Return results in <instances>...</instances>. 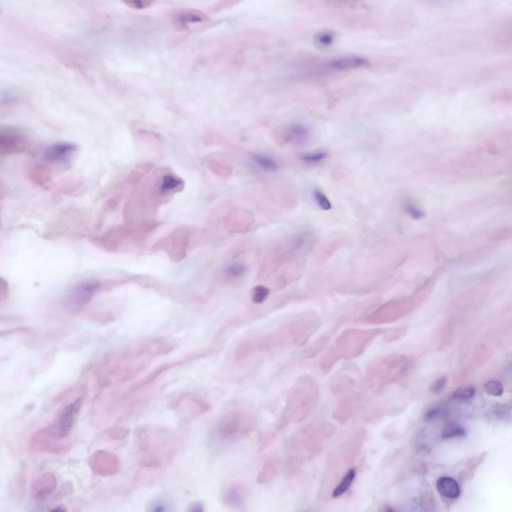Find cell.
Segmentation results:
<instances>
[{"label": "cell", "instance_id": "cell-1", "mask_svg": "<svg viewBox=\"0 0 512 512\" xmlns=\"http://www.w3.org/2000/svg\"><path fill=\"white\" fill-rule=\"evenodd\" d=\"M385 331L383 328L349 329L344 331L323 356L320 361L321 369L327 372L341 360L360 356L376 338Z\"/></svg>", "mask_w": 512, "mask_h": 512}, {"label": "cell", "instance_id": "cell-2", "mask_svg": "<svg viewBox=\"0 0 512 512\" xmlns=\"http://www.w3.org/2000/svg\"><path fill=\"white\" fill-rule=\"evenodd\" d=\"M318 394V386L312 378L308 376L299 378L288 397L278 428L282 430L291 423L302 420L316 404Z\"/></svg>", "mask_w": 512, "mask_h": 512}, {"label": "cell", "instance_id": "cell-3", "mask_svg": "<svg viewBox=\"0 0 512 512\" xmlns=\"http://www.w3.org/2000/svg\"><path fill=\"white\" fill-rule=\"evenodd\" d=\"M412 363L411 360L404 355H384L368 364L366 370V376L374 385H388L404 378L412 368Z\"/></svg>", "mask_w": 512, "mask_h": 512}, {"label": "cell", "instance_id": "cell-4", "mask_svg": "<svg viewBox=\"0 0 512 512\" xmlns=\"http://www.w3.org/2000/svg\"><path fill=\"white\" fill-rule=\"evenodd\" d=\"M256 426V418L252 415L232 410L220 418L217 426V433L221 440L232 442L248 435Z\"/></svg>", "mask_w": 512, "mask_h": 512}, {"label": "cell", "instance_id": "cell-5", "mask_svg": "<svg viewBox=\"0 0 512 512\" xmlns=\"http://www.w3.org/2000/svg\"><path fill=\"white\" fill-rule=\"evenodd\" d=\"M70 447V443L68 440L54 434L48 426L36 432L28 442V448L34 452L60 454L66 452Z\"/></svg>", "mask_w": 512, "mask_h": 512}, {"label": "cell", "instance_id": "cell-6", "mask_svg": "<svg viewBox=\"0 0 512 512\" xmlns=\"http://www.w3.org/2000/svg\"><path fill=\"white\" fill-rule=\"evenodd\" d=\"M320 324V316L314 312H306L298 316L290 327L295 344L300 346L304 344L318 328Z\"/></svg>", "mask_w": 512, "mask_h": 512}, {"label": "cell", "instance_id": "cell-7", "mask_svg": "<svg viewBox=\"0 0 512 512\" xmlns=\"http://www.w3.org/2000/svg\"><path fill=\"white\" fill-rule=\"evenodd\" d=\"M88 464L94 474L104 476L116 474L120 468L118 456L110 452L103 450L93 452L88 458Z\"/></svg>", "mask_w": 512, "mask_h": 512}, {"label": "cell", "instance_id": "cell-8", "mask_svg": "<svg viewBox=\"0 0 512 512\" xmlns=\"http://www.w3.org/2000/svg\"><path fill=\"white\" fill-rule=\"evenodd\" d=\"M82 402V398H79L62 410L52 424L48 426L54 434L60 438L68 436L74 424Z\"/></svg>", "mask_w": 512, "mask_h": 512}, {"label": "cell", "instance_id": "cell-9", "mask_svg": "<svg viewBox=\"0 0 512 512\" xmlns=\"http://www.w3.org/2000/svg\"><path fill=\"white\" fill-rule=\"evenodd\" d=\"M408 311L407 302L404 300L387 302L370 314L366 320L372 324H383L396 321Z\"/></svg>", "mask_w": 512, "mask_h": 512}, {"label": "cell", "instance_id": "cell-10", "mask_svg": "<svg viewBox=\"0 0 512 512\" xmlns=\"http://www.w3.org/2000/svg\"><path fill=\"white\" fill-rule=\"evenodd\" d=\"M25 135L14 128H4L0 132V152L3 154H19L24 152L28 146Z\"/></svg>", "mask_w": 512, "mask_h": 512}, {"label": "cell", "instance_id": "cell-11", "mask_svg": "<svg viewBox=\"0 0 512 512\" xmlns=\"http://www.w3.org/2000/svg\"><path fill=\"white\" fill-rule=\"evenodd\" d=\"M77 150L76 146L70 142H57L44 150V158L47 162L56 164L69 160Z\"/></svg>", "mask_w": 512, "mask_h": 512}, {"label": "cell", "instance_id": "cell-12", "mask_svg": "<svg viewBox=\"0 0 512 512\" xmlns=\"http://www.w3.org/2000/svg\"><path fill=\"white\" fill-rule=\"evenodd\" d=\"M246 486L240 482H231L226 486L222 493L223 503L228 507L236 508L242 506L248 497Z\"/></svg>", "mask_w": 512, "mask_h": 512}, {"label": "cell", "instance_id": "cell-13", "mask_svg": "<svg viewBox=\"0 0 512 512\" xmlns=\"http://www.w3.org/2000/svg\"><path fill=\"white\" fill-rule=\"evenodd\" d=\"M57 486V479L54 474L46 472L36 476L30 484V492L33 498L39 499L53 492Z\"/></svg>", "mask_w": 512, "mask_h": 512}, {"label": "cell", "instance_id": "cell-14", "mask_svg": "<svg viewBox=\"0 0 512 512\" xmlns=\"http://www.w3.org/2000/svg\"><path fill=\"white\" fill-rule=\"evenodd\" d=\"M100 282L96 280L82 281L72 289V298L78 304H84L90 300L94 293L100 288Z\"/></svg>", "mask_w": 512, "mask_h": 512}, {"label": "cell", "instance_id": "cell-15", "mask_svg": "<svg viewBox=\"0 0 512 512\" xmlns=\"http://www.w3.org/2000/svg\"><path fill=\"white\" fill-rule=\"evenodd\" d=\"M368 64L365 58L357 56H344L334 59L326 63L328 69L346 70L364 66Z\"/></svg>", "mask_w": 512, "mask_h": 512}, {"label": "cell", "instance_id": "cell-16", "mask_svg": "<svg viewBox=\"0 0 512 512\" xmlns=\"http://www.w3.org/2000/svg\"><path fill=\"white\" fill-rule=\"evenodd\" d=\"M205 20L206 16L203 13L194 9L182 10L173 15L174 26L179 30H186L188 24L198 22Z\"/></svg>", "mask_w": 512, "mask_h": 512}, {"label": "cell", "instance_id": "cell-17", "mask_svg": "<svg viewBox=\"0 0 512 512\" xmlns=\"http://www.w3.org/2000/svg\"><path fill=\"white\" fill-rule=\"evenodd\" d=\"M436 486L438 492L444 496L454 499L458 498L460 490L458 482L449 476H442L438 478Z\"/></svg>", "mask_w": 512, "mask_h": 512}, {"label": "cell", "instance_id": "cell-18", "mask_svg": "<svg viewBox=\"0 0 512 512\" xmlns=\"http://www.w3.org/2000/svg\"><path fill=\"white\" fill-rule=\"evenodd\" d=\"M280 466L279 459L272 457L264 464L256 478L259 484H266L270 481L276 476Z\"/></svg>", "mask_w": 512, "mask_h": 512}, {"label": "cell", "instance_id": "cell-19", "mask_svg": "<svg viewBox=\"0 0 512 512\" xmlns=\"http://www.w3.org/2000/svg\"><path fill=\"white\" fill-rule=\"evenodd\" d=\"M246 264L242 262H234L226 266L222 271V276L227 280H237L244 276L248 272Z\"/></svg>", "mask_w": 512, "mask_h": 512}, {"label": "cell", "instance_id": "cell-20", "mask_svg": "<svg viewBox=\"0 0 512 512\" xmlns=\"http://www.w3.org/2000/svg\"><path fill=\"white\" fill-rule=\"evenodd\" d=\"M288 130L286 137L288 140H294L296 142H302L308 138L309 131L307 128L303 125H292Z\"/></svg>", "mask_w": 512, "mask_h": 512}, {"label": "cell", "instance_id": "cell-21", "mask_svg": "<svg viewBox=\"0 0 512 512\" xmlns=\"http://www.w3.org/2000/svg\"><path fill=\"white\" fill-rule=\"evenodd\" d=\"M356 474V472L354 468L350 469L334 489L332 496L334 498H338L346 492L353 482Z\"/></svg>", "mask_w": 512, "mask_h": 512}, {"label": "cell", "instance_id": "cell-22", "mask_svg": "<svg viewBox=\"0 0 512 512\" xmlns=\"http://www.w3.org/2000/svg\"><path fill=\"white\" fill-rule=\"evenodd\" d=\"M466 431L460 424L451 422L444 427L441 432V437L444 439H450L466 436Z\"/></svg>", "mask_w": 512, "mask_h": 512}, {"label": "cell", "instance_id": "cell-23", "mask_svg": "<svg viewBox=\"0 0 512 512\" xmlns=\"http://www.w3.org/2000/svg\"><path fill=\"white\" fill-rule=\"evenodd\" d=\"M31 176L34 182L38 185L48 186L50 179L46 168L41 166H36L31 171Z\"/></svg>", "mask_w": 512, "mask_h": 512}, {"label": "cell", "instance_id": "cell-24", "mask_svg": "<svg viewBox=\"0 0 512 512\" xmlns=\"http://www.w3.org/2000/svg\"><path fill=\"white\" fill-rule=\"evenodd\" d=\"M354 384V380L350 376L342 374L336 378L330 385L332 390L334 393L342 392L350 388Z\"/></svg>", "mask_w": 512, "mask_h": 512}, {"label": "cell", "instance_id": "cell-25", "mask_svg": "<svg viewBox=\"0 0 512 512\" xmlns=\"http://www.w3.org/2000/svg\"><path fill=\"white\" fill-rule=\"evenodd\" d=\"M26 478L24 472H20L13 480L10 487L11 496L16 498L22 496L24 492Z\"/></svg>", "mask_w": 512, "mask_h": 512}, {"label": "cell", "instance_id": "cell-26", "mask_svg": "<svg viewBox=\"0 0 512 512\" xmlns=\"http://www.w3.org/2000/svg\"><path fill=\"white\" fill-rule=\"evenodd\" d=\"M275 434L270 430H264L260 432L258 438V447L260 452H263L269 448L274 442Z\"/></svg>", "mask_w": 512, "mask_h": 512}, {"label": "cell", "instance_id": "cell-27", "mask_svg": "<svg viewBox=\"0 0 512 512\" xmlns=\"http://www.w3.org/2000/svg\"><path fill=\"white\" fill-rule=\"evenodd\" d=\"M270 292V290L268 287L258 285L252 290V300L255 304H261L268 298Z\"/></svg>", "mask_w": 512, "mask_h": 512}, {"label": "cell", "instance_id": "cell-28", "mask_svg": "<svg viewBox=\"0 0 512 512\" xmlns=\"http://www.w3.org/2000/svg\"><path fill=\"white\" fill-rule=\"evenodd\" d=\"M476 390L472 386H466L456 390L452 397L457 400H466L472 398L475 394Z\"/></svg>", "mask_w": 512, "mask_h": 512}, {"label": "cell", "instance_id": "cell-29", "mask_svg": "<svg viewBox=\"0 0 512 512\" xmlns=\"http://www.w3.org/2000/svg\"><path fill=\"white\" fill-rule=\"evenodd\" d=\"M252 158L256 164L262 168L268 170H275L278 168L277 163L268 157L255 154L252 155Z\"/></svg>", "mask_w": 512, "mask_h": 512}, {"label": "cell", "instance_id": "cell-30", "mask_svg": "<svg viewBox=\"0 0 512 512\" xmlns=\"http://www.w3.org/2000/svg\"><path fill=\"white\" fill-rule=\"evenodd\" d=\"M334 40V34L330 31H323L316 36L314 41L319 46L326 48L330 46Z\"/></svg>", "mask_w": 512, "mask_h": 512}, {"label": "cell", "instance_id": "cell-31", "mask_svg": "<svg viewBox=\"0 0 512 512\" xmlns=\"http://www.w3.org/2000/svg\"><path fill=\"white\" fill-rule=\"evenodd\" d=\"M486 394L493 396H500L504 391V386L501 382L492 380L488 382L484 385Z\"/></svg>", "mask_w": 512, "mask_h": 512}, {"label": "cell", "instance_id": "cell-32", "mask_svg": "<svg viewBox=\"0 0 512 512\" xmlns=\"http://www.w3.org/2000/svg\"><path fill=\"white\" fill-rule=\"evenodd\" d=\"M130 430L128 428L116 426L110 428L106 434L112 440H120L124 439L129 434Z\"/></svg>", "mask_w": 512, "mask_h": 512}, {"label": "cell", "instance_id": "cell-33", "mask_svg": "<svg viewBox=\"0 0 512 512\" xmlns=\"http://www.w3.org/2000/svg\"><path fill=\"white\" fill-rule=\"evenodd\" d=\"M448 384V378L443 376L437 378L430 387V392L434 395L442 393L446 389Z\"/></svg>", "mask_w": 512, "mask_h": 512}, {"label": "cell", "instance_id": "cell-34", "mask_svg": "<svg viewBox=\"0 0 512 512\" xmlns=\"http://www.w3.org/2000/svg\"><path fill=\"white\" fill-rule=\"evenodd\" d=\"M314 200L318 206L324 210H329L332 205L326 196L320 190H314L313 192Z\"/></svg>", "mask_w": 512, "mask_h": 512}, {"label": "cell", "instance_id": "cell-35", "mask_svg": "<svg viewBox=\"0 0 512 512\" xmlns=\"http://www.w3.org/2000/svg\"><path fill=\"white\" fill-rule=\"evenodd\" d=\"M326 156V152L320 151L304 154L301 156V158L306 162L315 163L322 161L325 158Z\"/></svg>", "mask_w": 512, "mask_h": 512}, {"label": "cell", "instance_id": "cell-36", "mask_svg": "<svg viewBox=\"0 0 512 512\" xmlns=\"http://www.w3.org/2000/svg\"><path fill=\"white\" fill-rule=\"evenodd\" d=\"M123 2L132 8L140 10L150 6L154 1L152 0H124Z\"/></svg>", "mask_w": 512, "mask_h": 512}, {"label": "cell", "instance_id": "cell-37", "mask_svg": "<svg viewBox=\"0 0 512 512\" xmlns=\"http://www.w3.org/2000/svg\"><path fill=\"white\" fill-rule=\"evenodd\" d=\"M74 492V487L72 483L70 481H66L62 484L58 492L56 494L54 498L56 499H60L72 494Z\"/></svg>", "mask_w": 512, "mask_h": 512}, {"label": "cell", "instance_id": "cell-38", "mask_svg": "<svg viewBox=\"0 0 512 512\" xmlns=\"http://www.w3.org/2000/svg\"><path fill=\"white\" fill-rule=\"evenodd\" d=\"M406 332L404 328H398L390 330L386 334L384 340L386 342H392L404 336Z\"/></svg>", "mask_w": 512, "mask_h": 512}, {"label": "cell", "instance_id": "cell-39", "mask_svg": "<svg viewBox=\"0 0 512 512\" xmlns=\"http://www.w3.org/2000/svg\"><path fill=\"white\" fill-rule=\"evenodd\" d=\"M442 409L440 407H434L426 411L424 415V419L426 421H431L435 419L441 412Z\"/></svg>", "mask_w": 512, "mask_h": 512}, {"label": "cell", "instance_id": "cell-40", "mask_svg": "<svg viewBox=\"0 0 512 512\" xmlns=\"http://www.w3.org/2000/svg\"><path fill=\"white\" fill-rule=\"evenodd\" d=\"M188 511V512H203L204 506L199 502H194L189 504Z\"/></svg>", "mask_w": 512, "mask_h": 512}, {"label": "cell", "instance_id": "cell-41", "mask_svg": "<svg viewBox=\"0 0 512 512\" xmlns=\"http://www.w3.org/2000/svg\"><path fill=\"white\" fill-rule=\"evenodd\" d=\"M406 211L412 217H414V218H420L422 216V214L420 212L418 211V210L414 208L413 206H411L408 205L406 206Z\"/></svg>", "mask_w": 512, "mask_h": 512}, {"label": "cell", "instance_id": "cell-42", "mask_svg": "<svg viewBox=\"0 0 512 512\" xmlns=\"http://www.w3.org/2000/svg\"><path fill=\"white\" fill-rule=\"evenodd\" d=\"M50 511L54 512H64L66 511L65 508L62 506H58L53 508Z\"/></svg>", "mask_w": 512, "mask_h": 512}]
</instances>
